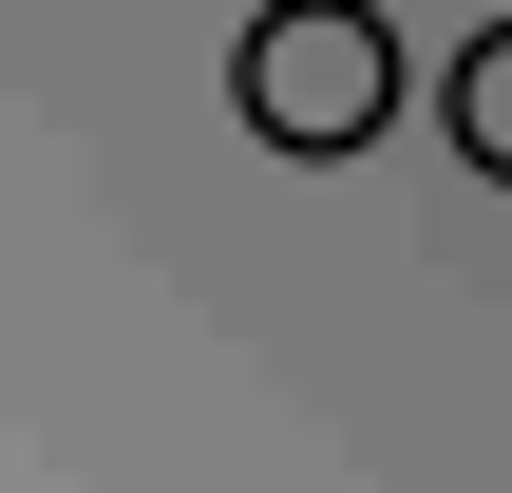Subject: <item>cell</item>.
I'll return each mask as SVG.
<instances>
[{"instance_id":"cell-1","label":"cell","mask_w":512,"mask_h":493,"mask_svg":"<svg viewBox=\"0 0 512 493\" xmlns=\"http://www.w3.org/2000/svg\"><path fill=\"white\" fill-rule=\"evenodd\" d=\"M228 95H247V133L266 152H380L399 133V19L380 0H266L247 19V57H228Z\"/></svg>"},{"instance_id":"cell-2","label":"cell","mask_w":512,"mask_h":493,"mask_svg":"<svg viewBox=\"0 0 512 493\" xmlns=\"http://www.w3.org/2000/svg\"><path fill=\"white\" fill-rule=\"evenodd\" d=\"M437 133H456V171H494V190H512V19H494V38H456Z\"/></svg>"}]
</instances>
